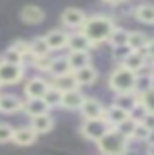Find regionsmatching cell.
<instances>
[{"mask_svg": "<svg viewBox=\"0 0 154 155\" xmlns=\"http://www.w3.org/2000/svg\"><path fill=\"white\" fill-rule=\"evenodd\" d=\"M146 155H154V140L148 142V147H146Z\"/></svg>", "mask_w": 154, "mask_h": 155, "instance_id": "ab89813d", "label": "cell"}, {"mask_svg": "<svg viewBox=\"0 0 154 155\" xmlns=\"http://www.w3.org/2000/svg\"><path fill=\"white\" fill-rule=\"evenodd\" d=\"M113 105H117V107H121V109L129 110V114H131V110L135 109V107L141 105V95H138L137 91H129V93H115Z\"/></svg>", "mask_w": 154, "mask_h": 155, "instance_id": "ac0fdd59", "label": "cell"}, {"mask_svg": "<svg viewBox=\"0 0 154 155\" xmlns=\"http://www.w3.org/2000/svg\"><path fill=\"white\" fill-rule=\"evenodd\" d=\"M30 45H31V56H33V58L53 52L51 48H49V45H47V39H45V37H35V39H31Z\"/></svg>", "mask_w": 154, "mask_h": 155, "instance_id": "d4e9b609", "label": "cell"}, {"mask_svg": "<svg viewBox=\"0 0 154 155\" xmlns=\"http://www.w3.org/2000/svg\"><path fill=\"white\" fill-rule=\"evenodd\" d=\"M133 16L141 23L154 25V4H141V6H137L133 10Z\"/></svg>", "mask_w": 154, "mask_h": 155, "instance_id": "603a6c76", "label": "cell"}, {"mask_svg": "<svg viewBox=\"0 0 154 155\" xmlns=\"http://www.w3.org/2000/svg\"><path fill=\"white\" fill-rule=\"evenodd\" d=\"M55 58L57 56H53V52L43 54V56H37V58H33V66H35L39 72H49L51 66H53V62H55Z\"/></svg>", "mask_w": 154, "mask_h": 155, "instance_id": "4dcf8cb0", "label": "cell"}, {"mask_svg": "<svg viewBox=\"0 0 154 155\" xmlns=\"http://www.w3.org/2000/svg\"><path fill=\"white\" fill-rule=\"evenodd\" d=\"M142 124L146 126V128H150L152 132H154V113H148L146 116H144V120H142Z\"/></svg>", "mask_w": 154, "mask_h": 155, "instance_id": "74e56055", "label": "cell"}, {"mask_svg": "<svg viewBox=\"0 0 154 155\" xmlns=\"http://www.w3.org/2000/svg\"><path fill=\"white\" fill-rule=\"evenodd\" d=\"M129 143H131V138L121 134L117 128H111L96 145L102 155H125L129 149Z\"/></svg>", "mask_w": 154, "mask_h": 155, "instance_id": "7a4b0ae2", "label": "cell"}, {"mask_svg": "<svg viewBox=\"0 0 154 155\" xmlns=\"http://www.w3.org/2000/svg\"><path fill=\"white\" fill-rule=\"evenodd\" d=\"M105 120H107L109 124L113 126V128H117L121 122H125V120L129 118V110H125V109H121V107H117V105H109V107H105Z\"/></svg>", "mask_w": 154, "mask_h": 155, "instance_id": "d6986e66", "label": "cell"}, {"mask_svg": "<svg viewBox=\"0 0 154 155\" xmlns=\"http://www.w3.org/2000/svg\"><path fill=\"white\" fill-rule=\"evenodd\" d=\"M146 114H148V109H146V107H144L142 103H141V105H137V107H135V109L131 110V118H135L137 122H142Z\"/></svg>", "mask_w": 154, "mask_h": 155, "instance_id": "8d00e7d4", "label": "cell"}, {"mask_svg": "<svg viewBox=\"0 0 154 155\" xmlns=\"http://www.w3.org/2000/svg\"><path fill=\"white\" fill-rule=\"evenodd\" d=\"M92 48H96V45L86 37V33L82 31V29L76 31V33H70L66 51H92Z\"/></svg>", "mask_w": 154, "mask_h": 155, "instance_id": "9a60e30c", "label": "cell"}, {"mask_svg": "<svg viewBox=\"0 0 154 155\" xmlns=\"http://www.w3.org/2000/svg\"><path fill=\"white\" fill-rule=\"evenodd\" d=\"M20 18L27 25H39L43 19H45V12H43L39 6H35V4H27V6L22 8Z\"/></svg>", "mask_w": 154, "mask_h": 155, "instance_id": "4fadbf2b", "label": "cell"}, {"mask_svg": "<svg viewBox=\"0 0 154 155\" xmlns=\"http://www.w3.org/2000/svg\"><path fill=\"white\" fill-rule=\"evenodd\" d=\"M86 101V95L84 91L80 89V87H76V89H70V91H65L62 93V109L66 110H80V107L82 103Z\"/></svg>", "mask_w": 154, "mask_h": 155, "instance_id": "30bf717a", "label": "cell"}, {"mask_svg": "<svg viewBox=\"0 0 154 155\" xmlns=\"http://www.w3.org/2000/svg\"><path fill=\"white\" fill-rule=\"evenodd\" d=\"M66 60H68L72 72H76L80 68H86L92 64V54H90V51H68Z\"/></svg>", "mask_w": 154, "mask_h": 155, "instance_id": "2e32d148", "label": "cell"}, {"mask_svg": "<svg viewBox=\"0 0 154 155\" xmlns=\"http://www.w3.org/2000/svg\"><path fill=\"white\" fill-rule=\"evenodd\" d=\"M14 132H16L14 126L8 122H0V143H10L14 140Z\"/></svg>", "mask_w": 154, "mask_h": 155, "instance_id": "836d02e7", "label": "cell"}, {"mask_svg": "<svg viewBox=\"0 0 154 155\" xmlns=\"http://www.w3.org/2000/svg\"><path fill=\"white\" fill-rule=\"evenodd\" d=\"M68 37H70V33L68 31H62V29H51V31L45 35L47 45H49V48H51L53 52L62 51V48L68 47Z\"/></svg>", "mask_w": 154, "mask_h": 155, "instance_id": "8fae6325", "label": "cell"}, {"mask_svg": "<svg viewBox=\"0 0 154 155\" xmlns=\"http://www.w3.org/2000/svg\"><path fill=\"white\" fill-rule=\"evenodd\" d=\"M129 33H131V31H127V29L115 27V31L111 33V37H109L107 43L111 47H123V45H127V43H129Z\"/></svg>", "mask_w": 154, "mask_h": 155, "instance_id": "83f0119b", "label": "cell"}, {"mask_svg": "<svg viewBox=\"0 0 154 155\" xmlns=\"http://www.w3.org/2000/svg\"><path fill=\"white\" fill-rule=\"evenodd\" d=\"M131 51H133V48L129 47V45H123V47H111V56H113V60H115V62L123 64L125 58L131 54Z\"/></svg>", "mask_w": 154, "mask_h": 155, "instance_id": "d6a6232c", "label": "cell"}, {"mask_svg": "<svg viewBox=\"0 0 154 155\" xmlns=\"http://www.w3.org/2000/svg\"><path fill=\"white\" fill-rule=\"evenodd\" d=\"M51 85H55L57 89L62 91V93H65V91H70V89H76V87H80L78 81H76L74 72H68V74L59 76V78H53V80H51Z\"/></svg>", "mask_w": 154, "mask_h": 155, "instance_id": "7402d4cb", "label": "cell"}, {"mask_svg": "<svg viewBox=\"0 0 154 155\" xmlns=\"http://www.w3.org/2000/svg\"><path fill=\"white\" fill-rule=\"evenodd\" d=\"M148 74L154 78V60H150V64H148Z\"/></svg>", "mask_w": 154, "mask_h": 155, "instance_id": "b9f144b4", "label": "cell"}, {"mask_svg": "<svg viewBox=\"0 0 154 155\" xmlns=\"http://www.w3.org/2000/svg\"><path fill=\"white\" fill-rule=\"evenodd\" d=\"M78 113L82 114V118H100V116L105 114V107L96 97H86V101L82 103Z\"/></svg>", "mask_w": 154, "mask_h": 155, "instance_id": "9c48e42d", "label": "cell"}, {"mask_svg": "<svg viewBox=\"0 0 154 155\" xmlns=\"http://www.w3.org/2000/svg\"><path fill=\"white\" fill-rule=\"evenodd\" d=\"M49 110H51V107L47 105V101L43 97H26V101H23V113L30 118L39 116V114H47Z\"/></svg>", "mask_w": 154, "mask_h": 155, "instance_id": "52a82bcc", "label": "cell"}, {"mask_svg": "<svg viewBox=\"0 0 154 155\" xmlns=\"http://www.w3.org/2000/svg\"><path fill=\"white\" fill-rule=\"evenodd\" d=\"M49 87L51 81H47L45 78H30L23 85V93H26V97H45Z\"/></svg>", "mask_w": 154, "mask_h": 155, "instance_id": "ba28073f", "label": "cell"}, {"mask_svg": "<svg viewBox=\"0 0 154 155\" xmlns=\"http://www.w3.org/2000/svg\"><path fill=\"white\" fill-rule=\"evenodd\" d=\"M111 128L113 126L105 120V116H100V118H84V122L80 124V134H82V138L98 143Z\"/></svg>", "mask_w": 154, "mask_h": 155, "instance_id": "277c9868", "label": "cell"}, {"mask_svg": "<svg viewBox=\"0 0 154 155\" xmlns=\"http://www.w3.org/2000/svg\"><path fill=\"white\" fill-rule=\"evenodd\" d=\"M137 76H138L137 72H133V70H129L127 66L119 64L117 68H113V72L109 74L107 85L115 93H129V91H135Z\"/></svg>", "mask_w": 154, "mask_h": 155, "instance_id": "3957f363", "label": "cell"}, {"mask_svg": "<svg viewBox=\"0 0 154 155\" xmlns=\"http://www.w3.org/2000/svg\"><path fill=\"white\" fill-rule=\"evenodd\" d=\"M141 103L148 109V113H154V87L141 95Z\"/></svg>", "mask_w": 154, "mask_h": 155, "instance_id": "d590c367", "label": "cell"}, {"mask_svg": "<svg viewBox=\"0 0 154 155\" xmlns=\"http://www.w3.org/2000/svg\"><path fill=\"white\" fill-rule=\"evenodd\" d=\"M37 134L35 130L31 128V126H23V128H16V132H14V140L12 143L20 145V147H27V145H33L37 142Z\"/></svg>", "mask_w": 154, "mask_h": 155, "instance_id": "5bb4252c", "label": "cell"}, {"mask_svg": "<svg viewBox=\"0 0 154 155\" xmlns=\"http://www.w3.org/2000/svg\"><path fill=\"white\" fill-rule=\"evenodd\" d=\"M30 126L41 136V134H47V132H51V130L55 128V120H53V116L47 113V114H39V116L30 118Z\"/></svg>", "mask_w": 154, "mask_h": 155, "instance_id": "ffe728a7", "label": "cell"}, {"mask_svg": "<svg viewBox=\"0 0 154 155\" xmlns=\"http://www.w3.org/2000/svg\"><path fill=\"white\" fill-rule=\"evenodd\" d=\"M43 99L47 101V105H49L51 109H55V107H61V105H62V91L57 89L55 85H51L49 91L45 93V97H43Z\"/></svg>", "mask_w": 154, "mask_h": 155, "instance_id": "f546056e", "label": "cell"}, {"mask_svg": "<svg viewBox=\"0 0 154 155\" xmlns=\"http://www.w3.org/2000/svg\"><path fill=\"white\" fill-rule=\"evenodd\" d=\"M137 124H138L137 120L129 116V118L125 120V122H121V124L117 126V130H119V132H121V134H125V136H127V138H131V136H133V132H135V128H137Z\"/></svg>", "mask_w": 154, "mask_h": 155, "instance_id": "e575fe53", "label": "cell"}, {"mask_svg": "<svg viewBox=\"0 0 154 155\" xmlns=\"http://www.w3.org/2000/svg\"><path fill=\"white\" fill-rule=\"evenodd\" d=\"M154 87V78L150 74H138L137 76V85H135V91H137L138 95L146 93L148 89H152Z\"/></svg>", "mask_w": 154, "mask_h": 155, "instance_id": "4316f807", "label": "cell"}, {"mask_svg": "<svg viewBox=\"0 0 154 155\" xmlns=\"http://www.w3.org/2000/svg\"><path fill=\"white\" fill-rule=\"evenodd\" d=\"M86 19H88V16L80 8H66L61 14V23L68 29H82Z\"/></svg>", "mask_w": 154, "mask_h": 155, "instance_id": "8992f818", "label": "cell"}, {"mask_svg": "<svg viewBox=\"0 0 154 155\" xmlns=\"http://www.w3.org/2000/svg\"><path fill=\"white\" fill-rule=\"evenodd\" d=\"M148 64H150V62H148V56H146V52H144V48L142 51H131V54L125 58V62H123V66H127L129 70L137 72V74H141Z\"/></svg>", "mask_w": 154, "mask_h": 155, "instance_id": "7c38bea8", "label": "cell"}, {"mask_svg": "<svg viewBox=\"0 0 154 155\" xmlns=\"http://www.w3.org/2000/svg\"><path fill=\"white\" fill-rule=\"evenodd\" d=\"M103 2L105 4H113L115 6V4H123V2H129V0H103Z\"/></svg>", "mask_w": 154, "mask_h": 155, "instance_id": "60d3db41", "label": "cell"}, {"mask_svg": "<svg viewBox=\"0 0 154 155\" xmlns=\"http://www.w3.org/2000/svg\"><path fill=\"white\" fill-rule=\"evenodd\" d=\"M144 52H146L148 60H154V39H150V43H148V47L144 48Z\"/></svg>", "mask_w": 154, "mask_h": 155, "instance_id": "f35d334b", "label": "cell"}, {"mask_svg": "<svg viewBox=\"0 0 154 155\" xmlns=\"http://www.w3.org/2000/svg\"><path fill=\"white\" fill-rule=\"evenodd\" d=\"M0 87H2V81H0Z\"/></svg>", "mask_w": 154, "mask_h": 155, "instance_id": "7bdbcfd3", "label": "cell"}, {"mask_svg": "<svg viewBox=\"0 0 154 155\" xmlns=\"http://www.w3.org/2000/svg\"><path fill=\"white\" fill-rule=\"evenodd\" d=\"M23 74H26V66L23 64H12V62L0 60V81H2V85L20 84Z\"/></svg>", "mask_w": 154, "mask_h": 155, "instance_id": "5b68a950", "label": "cell"}, {"mask_svg": "<svg viewBox=\"0 0 154 155\" xmlns=\"http://www.w3.org/2000/svg\"><path fill=\"white\" fill-rule=\"evenodd\" d=\"M0 60H4V62H12V64H26V58H23L20 52L16 51V48H12V47H8L6 51H4V54Z\"/></svg>", "mask_w": 154, "mask_h": 155, "instance_id": "1f68e13d", "label": "cell"}, {"mask_svg": "<svg viewBox=\"0 0 154 155\" xmlns=\"http://www.w3.org/2000/svg\"><path fill=\"white\" fill-rule=\"evenodd\" d=\"M148 43H150V37L144 35L142 31H131L129 33V43L127 45L133 48V51H142V48L148 47Z\"/></svg>", "mask_w": 154, "mask_h": 155, "instance_id": "cb8c5ba5", "label": "cell"}, {"mask_svg": "<svg viewBox=\"0 0 154 155\" xmlns=\"http://www.w3.org/2000/svg\"><path fill=\"white\" fill-rule=\"evenodd\" d=\"M115 27L117 25H115L113 18L105 16V14H96V16H88L82 31L86 33V37L98 47V45H102V43L109 41V37H111V33L115 31Z\"/></svg>", "mask_w": 154, "mask_h": 155, "instance_id": "6da1fadb", "label": "cell"}, {"mask_svg": "<svg viewBox=\"0 0 154 155\" xmlns=\"http://www.w3.org/2000/svg\"><path fill=\"white\" fill-rule=\"evenodd\" d=\"M20 110H23V101L20 97L10 95V93L0 95V113L14 114V113H20Z\"/></svg>", "mask_w": 154, "mask_h": 155, "instance_id": "e0dca14e", "label": "cell"}, {"mask_svg": "<svg viewBox=\"0 0 154 155\" xmlns=\"http://www.w3.org/2000/svg\"><path fill=\"white\" fill-rule=\"evenodd\" d=\"M68 72H72V68L68 64V60H66V56H62V58H55L49 74H51V78H59V76L68 74Z\"/></svg>", "mask_w": 154, "mask_h": 155, "instance_id": "484cf974", "label": "cell"}, {"mask_svg": "<svg viewBox=\"0 0 154 155\" xmlns=\"http://www.w3.org/2000/svg\"><path fill=\"white\" fill-rule=\"evenodd\" d=\"M150 138H152V130L146 128L142 122H138L137 128H135V132H133V136H131V142H144V143H148Z\"/></svg>", "mask_w": 154, "mask_h": 155, "instance_id": "f1b7e54d", "label": "cell"}, {"mask_svg": "<svg viewBox=\"0 0 154 155\" xmlns=\"http://www.w3.org/2000/svg\"><path fill=\"white\" fill-rule=\"evenodd\" d=\"M74 76H76V81H78V85H80V87H86V85L96 84V80H98V70H96V68L90 64V66H86V68H80V70H76Z\"/></svg>", "mask_w": 154, "mask_h": 155, "instance_id": "44dd1931", "label": "cell"}]
</instances>
